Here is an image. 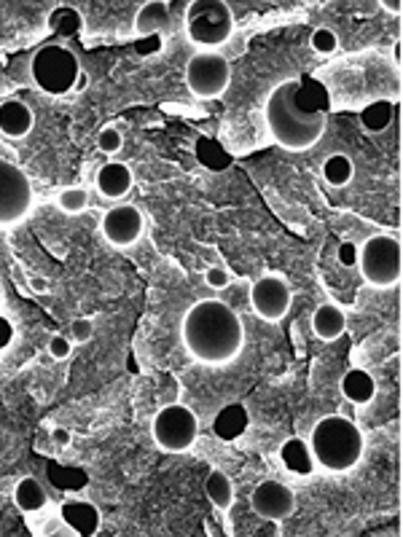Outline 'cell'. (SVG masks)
Listing matches in <instances>:
<instances>
[{"label":"cell","mask_w":403,"mask_h":537,"mask_svg":"<svg viewBox=\"0 0 403 537\" xmlns=\"http://www.w3.org/2000/svg\"><path fill=\"white\" fill-rule=\"evenodd\" d=\"M345 312L336 304H320L313 314V331L317 339L323 342H334L345 333Z\"/></svg>","instance_id":"obj_18"},{"label":"cell","mask_w":403,"mask_h":537,"mask_svg":"<svg viewBox=\"0 0 403 537\" xmlns=\"http://www.w3.org/2000/svg\"><path fill=\"white\" fill-rule=\"evenodd\" d=\"M62 519H65V524L70 527L73 535L91 537L97 535V530H100V511L91 502H84V500H68L62 505Z\"/></svg>","instance_id":"obj_14"},{"label":"cell","mask_w":403,"mask_h":537,"mask_svg":"<svg viewBox=\"0 0 403 537\" xmlns=\"http://www.w3.org/2000/svg\"><path fill=\"white\" fill-rule=\"evenodd\" d=\"M267 127L285 151H307L325 130V113H310L296 102V81H285L269 94Z\"/></svg>","instance_id":"obj_2"},{"label":"cell","mask_w":403,"mask_h":537,"mask_svg":"<svg viewBox=\"0 0 403 537\" xmlns=\"http://www.w3.org/2000/svg\"><path fill=\"white\" fill-rule=\"evenodd\" d=\"M199 433V419L191 408L170 403L164 405L156 416H154V441L164 451L180 454L186 448L194 447Z\"/></svg>","instance_id":"obj_7"},{"label":"cell","mask_w":403,"mask_h":537,"mask_svg":"<svg viewBox=\"0 0 403 537\" xmlns=\"http://www.w3.org/2000/svg\"><path fill=\"white\" fill-rule=\"evenodd\" d=\"M339 261L345 264V267H355L358 264V247L353 245V242H345V245H339Z\"/></svg>","instance_id":"obj_32"},{"label":"cell","mask_w":403,"mask_h":537,"mask_svg":"<svg viewBox=\"0 0 403 537\" xmlns=\"http://www.w3.org/2000/svg\"><path fill=\"white\" fill-rule=\"evenodd\" d=\"M14 502H16V508H19V511H25V513L44 511L46 492H44V487H41V481H38V479H33V476L22 479V481L16 484V490H14Z\"/></svg>","instance_id":"obj_21"},{"label":"cell","mask_w":403,"mask_h":537,"mask_svg":"<svg viewBox=\"0 0 403 537\" xmlns=\"http://www.w3.org/2000/svg\"><path fill=\"white\" fill-rule=\"evenodd\" d=\"M122 145H124V137H122V132H119L116 127H102L100 134H97V148H100L102 153H108V156L119 153Z\"/></svg>","instance_id":"obj_27"},{"label":"cell","mask_w":403,"mask_h":537,"mask_svg":"<svg viewBox=\"0 0 403 537\" xmlns=\"http://www.w3.org/2000/svg\"><path fill=\"white\" fill-rule=\"evenodd\" d=\"M313 48L317 54H334L336 48H339V38H336V33L334 30H328V27H317L313 33Z\"/></svg>","instance_id":"obj_28"},{"label":"cell","mask_w":403,"mask_h":537,"mask_svg":"<svg viewBox=\"0 0 403 537\" xmlns=\"http://www.w3.org/2000/svg\"><path fill=\"white\" fill-rule=\"evenodd\" d=\"M57 205H59V210H62V213H68V216H79V213H84V210H87V205H90V194H87L84 188L73 185V188H65V191L57 196Z\"/></svg>","instance_id":"obj_25"},{"label":"cell","mask_w":403,"mask_h":537,"mask_svg":"<svg viewBox=\"0 0 403 537\" xmlns=\"http://www.w3.org/2000/svg\"><path fill=\"white\" fill-rule=\"evenodd\" d=\"M170 5L162 3V0H151V3H143L137 16H134V30L143 36V38H151V36H159L164 30H170Z\"/></svg>","instance_id":"obj_15"},{"label":"cell","mask_w":403,"mask_h":537,"mask_svg":"<svg viewBox=\"0 0 403 537\" xmlns=\"http://www.w3.org/2000/svg\"><path fill=\"white\" fill-rule=\"evenodd\" d=\"M30 73H33V81L41 90L62 97V94L76 90V81L81 76V65H79V57L70 48L44 46L33 54Z\"/></svg>","instance_id":"obj_4"},{"label":"cell","mask_w":403,"mask_h":537,"mask_svg":"<svg viewBox=\"0 0 403 537\" xmlns=\"http://www.w3.org/2000/svg\"><path fill=\"white\" fill-rule=\"evenodd\" d=\"M385 8H393V11H401V0H390V3H382Z\"/></svg>","instance_id":"obj_35"},{"label":"cell","mask_w":403,"mask_h":537,"mask_svg":"<svg viewBox=\"0 0 403 537\" xmlns=\"http://www.w3.org/2000/svg\"><path fill=\"white\" fill-rule=\"evenodd\" d=\"M11 339H14V325L0 314V350H5L11 344Z\"/></svg>","instance_id":"obj_33"},{"label":"cell","mask_w":403,"mask_h":537,"mask_svg":"<svg viewBox=\"0 0 403 537\" xmlns=\"http://www.w3.org/2000/svg\"><path fill=\"white\" fill-rule=\"evenodd\" d=\"M70 339H65V336H51L48 339V355L54 360H65L70 355Z\"/></svg>","instance_id":"obj_30"},{"label":"cell","mask_w":403,"mask_h":537,"mask_svg":"<svg viewBox=\"0 0 403 537\" xmlns=\"http://www.w3.org/2000/svg\"><path fill=\"white\" fill-rule=\"evenodd\" d=\"M342 395L355 405H366V403L374 401L376 395V382L368 371L363 368H350L345 376H342Z\"/></svg>","instance_id":"obj_17"},{"label":"cell","mask_w":403,"mask_h":537,"mask_svg":"<svg viewBox=\"0 0 403 537\" xmlns=\"http://www.w3.org/2000/svg\"><path fill=\"white\" fill-rule=\"evenodd\" d=\"M245 427H248V411H245V405H239V403L226 405L224 411L216 416V422H213L216 436L224 438V441H234L237 436L245 433Z\"/></svg>","instance_id":"obj_20"},{"label":"cell","mask_w":403,"mask_h":537,"mask_svg":"<svg viewBox=\"0 0 403 537\" xmlns=\"http://www.w3.org/2000/svg\"><path fill=\"white\" fill-rule=\"evenodd\" d=\"M48 27L62 36H76L81 30V16L73 8H57L48 19Z\"/></svg>","instance_id":"obj_26"},{"label":"cell","mask_w":403,"mask_h":537,"mask_svg":"<svg viewBox=\"0 0 403 537\" xmlns=\"http://www.w3.org/2000/svg\"><path fill=\"white\" fill-rule=\"evenodd\" d=\"M33 205L30 178L11 162L0 159V226L22 221Z\"/></svg>","instance_id":"obj_9"},{"label":"cell","mask_w":403,"mask_h":537,"mask_svg":"<svg viewBox=\"0 0 403 537\" xmlns=\"http://www.w3.org/2000/svg\"><path fill=\"white\" fill-rule=\"evenodd\" d=\"M253 511L267 521H282L296 511V494L280 481H264L253 490L250 497Z\"/></svg>","instance_id":"obj_11"},{"label":"cell","mask_w":403,"mask_h":537,"mask_svg":"<svg viewBox=\"0 0 403 537\" xmlns=\"http://www.w3.org/2000/svg\"><path fill=\"white\" fill-rule=\"evenodd\" d=\"M242 342V320L224 301H199L183 317V344L199 363H228L239 355Z\"/></svg>","instance_id":"obj_1"},{"label":"cell","mask_w":403,"mask_h":537,"mask_svg":"<svg viewBox=\"0 0 403 537\" xmlns=\"http://www.w3.org/2000/svg\"><path fill=\"white\" fill-rule=\"evenodd\" d=\"M205 282H207V288L224 290L226 285L231 282V274H228V268L224 267H210L205 271Z\"/></svg>","instance_id":"obj_29"},{"label":"cell","mask_w":403,"mask_h":537,"mask_svg":"<svg viewBox=\"0 0 403 537\" xmlns=\"http://www.w3.org/2000/svg\"><path fill=\"white\" fill-rule=\"evenodd\" d=\"M310 448H313L314 462H320L325 470L347 473L363 457V433L347 416L331 414L314 425Z\"/></svg>","instance_id":"obj_3"},{"label":"cell","mask_w":403,"mask_h":537,"mask_svg":"<svg viewBox=\"0 0 403 537\" xmlns=\"http://www.w3.org/2000/svg\"><path fill=\"white\" fill-rule=\"evenodd\" d=\"M280 459L282 465L293 473V476H310L314 470L313 448L302 438H288L280 448Z\"/></svg>","instance_id":"obj_19"},{"label":"cell","mask_w":403,"mask_h":537,"mask_svg":"<svg viewBox=\"0 0 403 537\" xmlns=\"http://www.w3.org/2000/svg\"><path fill=\"white\" fill-rule=\"evenodd\" d=\"M33 111L19 100L0 102V132L8 137H25L33 130Z\"/></svg>","instance_id":"obj_16"},{"label":"cell","mask_w":403,"mask_h":537,"mask_svg":"<svg viewBox=\"0 0 403 537\" xmlns=\"http://www.w3.org/2000/svg\"><path fill=\"white\" fill-rule=\"evenodd\" d=\"M358 267L363 279L374 288H393L401 279V242L387 234H376L358 247Z\"/></svg>","instance_id":"obj_5"},{"label":"cell","mask_w":403,"mask_h":537,"mask_svg":"<svg viewBox=\"0 0 403 537\" xmlns=\"http://www.w3.org/2000/svg\"><path fill=\"white\" fill-rule=\"evenodd\" d=\"M390 121H393V105L387 100H376V102L366 105L360 113V124L366 132H382L390 127Z\"/></svg>","instance_id":"obj_24"},{"label":"cell","mask_w":403,"mask_h":537,"mask_svg":"<svg viewBox=\"0 0 403 537\" xmlns=\"http://www.w3.org/2000/svg\"><path fill=\"white\" fill-rule=\"evenodd\" d=\"M231 68L224 54H196L186 65V87L194 97L216 100L228 90Z\"/></svg>","instance_id":"obj_8"},{"label":"cell","mask_w":403,"mask_h":537,"mask_svg":"<svg viewBox=\"0 0 403 537\" xmlns=\"http://www.w3.org/2000/svg\"><path fill=\"white\" fill-rule=\"evenodd\" d=\"M205 494L207 500L218 508V511H226L231 502H234V487H231V479L226 476L224 470H213L205 481Z\"/></svg>","instance_id":"obj_23"},{"label":"cell","mask_w":403,"mask_h":537,"mask_svg":"<svg viewBox=\"0 0 403 537\" xmlns=\"http://www.w3.org/2000/svg\"><path fill=\"white\" fill-rule=\"evenodd\" d=\"M291 299H293L291 296V285L282 277H277V274H267V277L256 279L253 288H250L253 310H256V314L261 320H269V322H277V320H282L288 314Z\"/></svg>","instance_id":"obj_10"},{"label":"cell","mask_w":403,"mask_h":537,"mask_svg":"<svg viewBox=\"0 0 403 537\" xmlns=\"http://www.w3.org/2000/svg\"><path fill=\"white\" fill-rule=\"evenodd\" d=\"M54 441L57 444H68L70 441V433L68 430H54Z\"/></svg>","instance_id":"obj_34"},{"label":"cell","mask_w":403,"mask_h":537,"mask_svg":"<svg viewBox=\"0 0 403 537\" xmlns=\"http://www.w3.org/2000/svg\"><path fill=\"white\" fill-rule=\"evenodd\" d=\"M133 170L122 162H108L97 170V191L105 196V199H122L130 194L133 188Z\"/></svg>","instance_id":"obj_13"},{"label":"cell","mask_w":403,"mask_h":537,"mask_svg":"<svg viewBox=\"0 0 403 537\" xmlns=\"http://www.w3.org/2000/svg\"><path fill=\"white\" fill-rule=\"evenodd\" d=\"M355 175V164L347 153H334L323 162V178L331 183L334 188H345L350 185V180Z\"/></svg>","instance_id":"obj_22"},{"label":"cell","mask_w":403,"mask_h":537,"mask_svg":"<svg viewBox=\"0 0 403 537\" xmlns=\"http://www.w3.org/2000/svg\"><path fill=\"white\" fill-rule=\"evenodd\" d=\"M91 331H94V325H91V320H87V317H81V320H76V322L70 325L73 342H90Z\"/></svg>","instance_id":"obj_31"},{"label":"cell","mask_w":403,"mask_h":537,"mask_svg":"<svg viewBox=\"0 0 403 537\" xmlns=\"http://www.w3.org/2000/svg\"><path fill=\"white\" fill-rule=\"evenodd\" d=\"M102 234L116 247H130L143 234V216L134 205L111 207L102 218Z\"/></svg>","instance_id":"obj_12"},{"label":"cell","mask_w":403,"mask_h":537,"mask_svg":"<svg viewBox=\"0 0 403 537\" xmlns=\"http://www.w3.org/2000/svg\"><path fill=\"white\" fill-rule=\"evenodd\" d=\"M186 33L196 46H221L234 33V14L224 0H194L186 11Z\"/></svg>","instance_id":"obj_6"}]
</instances>
